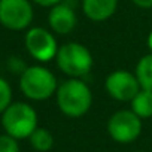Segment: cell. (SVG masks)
Here are the masks:
<instances>
[{
    "label": "cell",
    "instance_id": "cell-1",
    "mask_svg": "<svg viewBox=\"0 0 152 152\" xmlns=\"http://www.w3.org/2000/svg\"><path fill=\"white\" fill-rule=\"evenodd\" d=\"M55 100L60 112L67 118H81L84 116L93 104V93L87 82L82 79L69 78L58 84Z\"/></svg>",
    "mask_w": 152,
    "mask_h": 152
},
{
    "label": "cell",
    "instance_id": "cell-2",
    "mask_svg": "<svg viewBox=\"0 0 152 152\" xmlns=\"http://www.w3.org/2000/svg\"><path fill=\"white\" fill-rule=\"evenodd\" d=\"M58 88V81L55 75L40 66H28L20 76V90L21 93L34 102H43L55 96Z\"/></svg>",
    "mask_w": 152,
    "mask_h": 152
},
{
    "label": "cell",
    "instance_id": "cell-3",
    "mask_svg": "<svg viewBox=\"0 0 152 152\" xmlns=\"http://www.w3.org/2000/svg\"><path fill=\"white\" fill-rule=\"evenodd\" d=\"M55 63L69 78L82 79L93 70L94 57L85 45L79 42H67L58 48Z\"/></svg>",
    "mask_w": 152,
    "mask_h": 152
},
{
    "label": "cell",
    "instance_id": "cell-4",
    "mask_svg": "<svg viewBox=\"0 0 152 152\" xmlns=\"http://www.w3.org/2000/svg\"><path fill=\"white\" fill-rule=\"evenodd\" d=\"M2 125L5 133L17 140L28 139L37 128V112L34 107L24 102L11 103L2 113Z\"/></svg>",
    "mask_w": 152,
    "mask_h": 152
},
{
    "label": "cell",
    "instance_id": "cell-5",
    "mask_svg": "<svg viewBox=\"0 0 152 152\" xmlns=\"http://www.w3.org/2000/svg\"><path fill=\"white\" fill-rule=\"evenodd\" d=\"M142 119L131 109L113 112L107 119V133L110 139L121 145L133 143L142 134Z\"/></svg>",
    "mask_w": 152,
    "mask_h": 152
},
{
    "label": "cell",
    "instance_id": "cell-6",
    "mask_svg": "<svg viewBox=\"0 0 152 152\" xmlns=\"http://www.w3.org/2000/svg\"><path fill=\"white\" fill-rule=\"evenodd\" d=\"M34 12L31 0H0V24L12 31L30 27Z\"/></svg>",
    "mask_w": 152,
    "mask_h": 152
},
{
    "label": "cell",
    "instance_id": "cell-7",
    "mask_svg": "<svg viewBox=\"0 0 152 152\" xmlns=\"http://www.w3.org/2000/svg\"><path fill=\"white\" fill-rule=\"evenodd\" d=\"M27 52L39 63H48L55 60L58 52V43L52 31L43 27H31L24 37Z\"/></svg>",
    "mask_w": 152,
    "mask_h": 152
},
{
    "label": "cell",
    "instance_id": "cell-8",
    "mask_svg": "<svg viewBox=\"0 0 152 152\" xmlns=\"http://www.w3.org/2000/svg\"><path fill=\"white\" fill-rule=\"evenodd\" d=\"M106 93L116 102H131L142 90L136 75L128 70H115L104 79Z\"/></svg>",
    "mask_w": 152,
    "mask_h": 152
},
{
    "label": "cell",
    "instance_id": "cell-9",
    "mask_svg": "<svg viewBox=\"0 0 152 152\" xmlns=\"http://www.w3.org/2000/svg\"><path fill=\"white\" fill-rule=\"evenodd\" d=\"M48 24L52 33L58 36H67L75 30L76 24H78V17H76V12L70 5L61 2L49 9Z\"/></svg>",
    "mask_w": 152,
    "mask_h": 152
},
{
    "label": "cell",
    "instance_id": "cell-10",
    "mask_svg": "<svg viewBox=\"0 0 152 152\" xmlns=\"http://www.w3.org/2000/svg\"><path fill=\"white\" fill-rule=\"evenodd\" d=\"M119 0H82V12L93 23H103L112 18Z\"/></svg>",
    "mask_w": 152,
    "mask_h": 152
},
{
    "label": "cell",
    "instance_id": "cell-11",
    "mask_svg": "<svg viewBox=\"0 0 152 152\" xmlns=\"http://www.w3.org/2000/svg\"><path fill=\"white\" fill-rule=\"evenodd\" d=\"M134 75H136L142 90L152 93V54L151 52L137 61Z\"/></svg>",
    "mask_w": 152,
    "mask_h": 152
},
{
    "label": "cell",
    "instance_id": "cell-12",
    "mask_svg": "<svg viewBox=\"0 0 152 152\" xmlns=\"http://www.w3.org/2000/svg\"><path fill=\"white\" fill-rule=\"evenodd\" d=\"M130 103H131V110L142 121L152 118V93L151 91L140 90Z\"/></svg>",
    "mask_w": 152,
    "mask_h": 152
},
{
    "label": "cell",
    "instance_id": "cell-13",
    "mask_svg": "<svg viewBox=\"0 0 152 152\" xmlns=\"http://www.w3.org/2000/svg\"><path fill=\"white\" fill-rule=\"evenodd\" d=\"M28 140H30L31 148L37 152H48L54 146V136L51 134V131L46 128H40V127H37L31 133Z\"/></svg>",
    "mask_w": 152,
    "mask_h": 152
},
{
    "label": "cell",
    "instance_id": "cell-14",
    "mask_svg": "<svg viewBox=\"0 0 152 152\" xmlns=\"http://www.w3.org/2000/svg\"><path fill=\"white\" fill-rule=\"evenodd\" d=\"M11 103H12V88L8 81L0 78V115L9 107Z\"/></svg>",
    "mask_w": 152,
    "mask_h": 152
},
{
    "label": "cell",
    "instance_id": "cell-15",
    "mask_svg": "<svg viewBox=\"0 0 152 152\" xmlns=\"http://www.w3.org/2000/svg\"><path fill=\"white\" fill-rule=\"evenodd\" d=\"M0 152H20L18 140L9 134H0Z\"/></svg>",
    "mask_w": 152,
    "mask_h": 152
},
{
    "label": "cell",
    "instance_id": "cell-16",
    "mask_svg": "<svg viewBox=\"0 0 152 152\" xmlns=\"http://www.w3.org/2000/svg\"><path fill=\"white\" fill-rule=\"evenodd\" d=\"M63 0H31V3H36L42 8H52L58 3H61Z\"/></svg>",
    "mask_w": 152,
    "mask_h": 152
},
{
    "label": "cell",
    "instance_id": "cell-17",
    "mask_svg": "<svg viewBox=\"0 0 152 152\" xmlns=\"http://www.w3.org/2000/svg\"><path fill=\"white\" fill-rule=\"evenodd\" d=\"M140 9H152V0H131Z\"/></svg>",
    "mask_w": 152,
    "mask_h": 152
},
{
    "label": "cell",
    "instance_id": "cell-18",
    "mask_svg": "<svg viewBox=\"0 0 152 152\" xmlns=\"http://www.w3.org/2000/svg\"><path fill=\"white\" fill-rule=\"evenodd\" d=\"M148 48H149V51H151V54H152V30H151V33H149V36H148Z\"/></svg>",
    "mask_w": 152,
    "mask_h": 152
},
{
    "label": "cell",
    "instance_id": "cell-19",
    "mask_svg": "<svg viewBox=\"0 0 152 152\" xmlns=\"http://www.w3.org/2000/svg\"><path fill=\"white\" fill-rule=\"evenodd\" d=\"M136 152H145V151H136Z\"/></svg>",
    "mask_w": 152,
    "mask_h": 152
}]
</instances>
